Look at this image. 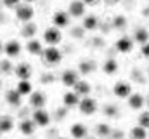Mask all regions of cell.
Here are the masks:
<instances>
[{
    "instance_id": "cell-1",
    "label": "cell",
    "mask_w": 149,
    "mask_h": 139,
    "mask_svg": "<svg viewBox=\"0 0 149 139\" xmlns=\"http://www.w3.org/2000/svg\"><path fill=\"white\" fill-rule=\"evenodd\" d=\"M42 61L47 66H56V65H59L63 61V52L57 47H47L42 52Z\"/></svg>"
},
{
    "instance_id": "cell-2",
    "label": "cell",
    "mask_w": 149,
    "mask_h": 139,
    "mask_svg": "<svg viewBox=\"0 0 149 139\" xmlns=\"http://www.w3.org/2000/svg\"><path fill=\"white\" fill-rule=\"evenodd\" d=\"M97 108H99V104H97V101H95V98H92V96H85V98H81L80 103H78L80 113L85 115V117L95 115V113H97Z\"/></svg>"
},
{
    "instance_id": "cell-3",
    "label": "cell",
    "mask_w": 149,
    "mask_h": 139,
    "mask_svg": "<svg viewBox=\"0 0 149 139\" xmlns=\"http://www.w3.org/2000/svg\"><path fill=\"white\" fill-rule=\"evenodd\" d=\"M14 11H16V19L21 21L23 25L24 23H31L33 18H35V9L30 4H19Z\"/></svg>"
},
{
    "instance_id": "cell-4",
    "label": "cell",
    "mask_w": 149,
    "mask_h": 139,
    "mask_svg": "<svg viewBox=\"0 0 149 139\" xmlns=\"http://www.w3.org/2000/svg\"><path fill=\"white\" fill-rule=\"evenodd\" d=\"M61 40H63V32L56 26H50L43 32V42L49 47H56L57 44H61Z\"/></svg>"
},
{
    "instance_id": "cell-5",
    "label": "cell",
    "mask_w": 149,
    "mask_h": 139,
    "mask_svg": "<svg viewBox=\"0 0 149 139\" xmlns=\"http://www.w3.org/2000/svg\"><path fill=\"white\" fill-rule=\"evenodd\" d=\"M113 94L118 99H128L130 94H132V84L127 82V80H118L113 85Z\"/></svg>"
},
{
    "instance_id": "cell-6",
    "label": "cell",
    "mask_w": 149,
    "mask_h": 139,
    "mask_svg": "<svg viewBox=\"0 0 149 139\" xmlns=\"http://www.w3.org/2000/svg\"><path fill=\"white\" fill-rule=\"evenodd\" d=\"M47 101H49V98H47V94H45L43 91H33V92L30 94V99H28V103H30V106H31L33 110H42V108H45V106H47Z\"/></svg>"
},
{
    "instance_id": "cell-7",
    "label": "cell",
    "mask_w": 149,
    "mask_h": 139,
    "mask_svg": "<svg viewBox=\"0 0 149 139\" xmlns=\"http://www.w3.org/2000/svg\"><path fill=\"white\" fill-rule=\"evenodd\" d=\"M68 14L70 18H74V19H83V16L87 14V5L81 2V0H71L70 5H68Z\"/></svg>"
},
{
    "instance_id": "cell-8",
    "label": "cell",
    "mask_w": 149,
    "mask_h": 139,
    "mask_svg": "<svg viewBox=\"0 0 149 139\" xmlns=\"http://www.w3.org/2000/svg\"><path fill=\"white\" fill-rule=\"evenodd\" d=\"M134 45H135L134 38H132V37H128V35H123V37H120V38L116 40L114 49H116L120 54H128V52H132V51H134Z\"/></svg>"
},
{
    "instance_id": "cell-9",
    "label": "cell",
    "mask_w": 149,
    "mask_h": 139,
    "mask_svg": "<svg viewBox=\"0 0 149 139\" xmlns=\"http://www.w3.org/2000/svg\"><path fill=\"white\" fill-rule=\"evenodd\" d=\"M3 52H5V56H7L9 59H12V58H19L21 52H23V45H21L19 40L12 38V40L5 42V45H3Z\"/></svg>"
},
{
    "instance_id": "cell-10",
    "label": "cell",
    "mask_w": 149,
    "mask_h": 139,
    "mask_svg": "<svg viewBox=\"0 0 149 139\" xmlns=\"http://www.w3.org/2000/svg\"><path fill=\"white\" fill-rule=\"evenodd\" d=\"M33 122L37 124V127H49L50 125V120H52V117H50V113L45 110V108H42V110H33Z\"/></svg>"
},
{
    "instance_id": "cell-11",
    "label": "cell",
    "mask_w": 149,
    "mask_h": 139,
    "mask_svg": "<svg viewBox=\"0 0 149 139\" xmlns=\"http://www.w3.org/2000/svg\"><path fill=\"white\" fill-rule=\"evenodd\" d=\"M70 21H71V18H70L68 11H56V12L52 14V25H54L56 28H59V30L68 28V26H70Z\"/></svg>"
},
{
    "instance_id": "cell-12",
    "label": "cell",
    "mask_w": 149,
    "mask_h": 139,
    "mask_svg": "<svg viewBox=\"0 0 149 139\" xmlns=\"http://www.w3.org/2000/svg\"><path fill=\"white\" fill-rule=\"evenodd\" d=\"M61 82H63V85L64 87H74L78 82H80V73H78V70H64L63 71V75H61Z\"/></svg>"
},
{
    "instance_id": "cell-13",
    "label": "cell",
    "mask_w": 149,
    "mask_h": 139,
    "mask_svg": "<svg viewBox=\"0 0 149 139\" xmlns=\"http://www.w3.org/2000/svg\"><path fill=\"white\" fill-rule=\"evenodd\" d=\"M14 75L17 77V80H30L33 75V68L30 63H19L14 66Z\"/></svg>"
},
{
    "instance_id": "cell-14",
    "label": "cell",
    "mask_w": 149,
    "mask_h": 139,
    "mask_svg": "<svg viewBox=\"0 0 149 139\" xmlns=\"http://www.w3.org/2000/svg\"><path fill=\"white\" fill-rule=\"evenodd\" d=\"M5 103L9 104V106H12V108H19L21 104H23V96L16 91V89H9V91H5Z\"/></svg>"
},
{
    "instance_id": "cell-15",
    "label": "cell",
    "mask_w": 149,
    "mask_h": 139,
    "mask_svg": "<svg viewBox=\"0 0 149 139\" xmlns=\"http://www.w3.org/2000/svg\"><path fill=\"white\" fill-rule=\"evenodd\" d=\"M144 103H146V98H144L141 92H132V94H130V98L127 99V104H128V108H130V110H135V111L142 110Z\"/></svg>"
},
{
    "instance_id": "cell-16",
    "label": "cell",
    "mask_w": 149,
    "mask_h": 139,
    "mask_svg": "<svg viewBox=\"0 0 149 139\" xmlns=\"http://www.w3.org/2000/svg\"><path fill=\"white\" fill-rule=\"evenodd\" d=\"M17 129H19V132H21L23 136H31V134H35V131H37V124L33 122V118H23V120L19 122Z\"/></svg>"
},
{
    "instance_id": "cell-17",
    "label": "cell",
    "mask_w": 149,
    "mask_h": 139,
    "mask_svg": "<svg viewBox=\"0 0 149 139\" xmlns=\"http://www.w3.org/2000/svg\"><path fill=\"white\" fill-rule=\"evenodd\" d=\"M81 28L85 32H95L99 28V18L95 14H85L83 16V21H81Z\"/></svg>"
},
{
    "instance_id": "cell-18",
    "label": "cell",
    "mask_w": 149,
    "mask_h": 139,
    "mask_svg": "<svg viewBox=\"0 0 149 139\" xmlns=\"http://www.w3.org/2000/svg\"><path fill=\"white\" fill-rule=\"evenodd\" d=\"M94 132H95V138H99V139H108V138H111L113 127L108 124V122H99V124L94 127Z\"/></svg>"
},
{
    "instance_id": "cell-19",
    "label": "cell",
    "mask_w": 149,
    "mask_h": 139,
    "mask_svg": "<svg viewBox=\"0 0 149 139\" xmlns=\"http://www.w3.org/2000/svg\"><path fill=\"white\" fill-rule=\"evenodd\" d=\"M87 134H88L87 125L81 124V122H76V124H73V125L70 127V136L73 139H85Z\"/></svg>"
},
{
    "instance_id": "cell-20",
    "label": "cell",
    "mask_w": 149,
    "mask_h": 139,
    "mask_svg": "<svg viewBox=\"0 0 149 139\" xmlns=\"http://www.w3.org/2000/svg\"><path fill=\"white\" fill-rule=\"evenodd\" d=\"M80 96L74 92V91H68V92H64L63 94V104H64V108H78V103H80Z\"/></svg>"
},
{
    "instance_id": "cell-21",
    "label": "cell",
    "mask_w": 149,
    "mask_h": 139,
    "mask_svg": "<svg viewBox=\"0 0 149 139\" xmlns=\"http://www.w3.org/2000/svg\"><path fill=\"white\" fill-rule=\"evenodd\" d=\"M97 68V65H95V61L94 59H81L80 63H78V73L80 75H92L94 71Z\"/></svg>"
},
{
    "instance_id": "cell-22",
    "label": "cell",
    "mask_w": 149,
    "mask_h": 139,
    "mask_svg": "<svg viewBox=\"0 0 149 139\" xmlns=\"http://www.w3.org/2000/svg\"><path fill=\"white\" fill-rule=\"evenodd\" d=\"M24 47H26V52L31 54V56H42V52H43V44L40 40H37V38L28 40Z\"/></svg>"
},
{
    "instance_id": "cell-23",
    "label": "cell",
    "mask_w": 149,
    "mask_h": 139,
    "mask_svg": "<svg viewBox=\"0 0 149 139\" xmlns=\"http://www.w3.org/2000/svg\"><path fill=\"white\" fill-rule=\"evenodd\" d=\"M14 127L16 124L10 115H0V134H9Z\"/></svg>"
},
{
    "instance_id": "cell-24",
    "label": "cell",
    "mask_w": 149,
    "mask_h": 139,
    "mask_svg": "<svg viewBox=\"0 0 149 139\" xmlns=\"http://www.w3.org/2000/svg\"><path fill=\"white\" fill-rule=\"evenodd\" d=\"M118 70H120V65H118V61H116L114 58H108V59L102 63V71H104V75H108V77L116 75Z\"/></svg>"
},
{
    "instance_id": "cell-25",
    "label": "cell",
    "mask_w": 149,
    "mask_h": 139,
    "mask_svg": "<svg viewBox=\"0 0 149 139\" xmlns=\"http://www.w3.org/2000/svg\"><path fill=\"white\" fill-rule=\"evenodd\" d=\"M73 89H74V92H76L80 98L90 96V92H92V85H90V82H87V80H81V78H80V82L74 85Z\"/></svg>"
},
{
    "instance_id": "cell-26",
    "label": "cell",
    "mask_w": 149,
    "mask_h": 139,
    "mask_svg": "<svg viewBox=\"0 0 149 139\" xmlns=\"http://www.w3.org/2000/svg\"><path fill=\"white\" fill-rule=\"evenodd\" d=\"M134 42L135 44H139V45H144V44H148L149 42V32L148 28H142V26H139V28H135V32H134Z\"/></svg>"
},
{
    "instance_id": "cell-27",
    "label": "cell",
    "mask_w": 149,
    "mask_h": 139,
    "mask_svg": "<svg viewBox=\"0 0 149 139\" xmlns=\"http://www.w3.org/2000/svg\"><path fill=\"white\" fill-rule=\"evenodd\" d=\"M16 91H17L21 96H30V94L33 92V84H31L30 80H17Z\"/></svg>"
},
{
    "instance_id": "cell-28",
    "label": "cell",
    "mask_w": 149,
    "mask_h": 139,
    "mask_svg": "<svg viewBox=\"0 0 149 139\" xmlns=\"http://www.w3.org/2000/svg\"><path fill=\"white\" fill-rule=\"evenodd\" d=\"M102 115L108 117V118H116L120 117V106L116 103H108L102 106Z\"/></svg>"
},
{
    "instance_id": "cell-29",
    "label": "cell",
    "mask_w": 149,
    "mask_h": 139,
    "mask_svg": "<svg viewBox=\"0 0 149 139\" xmlns=\"http://www.w3.org/2000/svg\"><path fill=\"white\" fill-rule=\"evenodd\" d=\"M37 25L31 21V23H24L23 25V28H21V37H24V38H28V40H31V38H35V35H37Z\"/></svg>"
},
{
    "instance_id": "cell-30",
    "label": "cell",
    "mask_w": 149,
    "mask_h": 139,
    "mask_svg": "<svg viewBox=\"0 0 149 139\" xmlns=\"http://www.w3.org/2000/svg\"><path fill=\"white\" fill-rule=\"evenodd\" d=\"M111 23H113V28L118 30V32L127 30V25H128V21H127V18H125L123 14H116V16H113Z\"/></svg>"
},
{
    "instance_id": "cell-31",
    "label": "cell",
    "mask_w": 149,
    "mask_h": 139,
    "mask_svg": "<svg viewBox=\"0 0 149 139\" xmlns=\"http://www.w3.org/2000/svg\"><path fill=\"white\" fill-rule=\"evenodd\" d=\"M128 138L130 139H148V131L144 127H141V125H135V127L130 129Z\"/></svg>"
},
{
    "instance_id": "cell-32",
    "label": "cell",
    "mask_w": 149,
    "mask_h": 139,
    "mask_svg": "<svg viewBox=\"0 0 149 139\" xmlns=\"http://www.w3.org/2000/svg\"><path fill=\"white\" fill-rule=\"evenodd\" d=\"M14 73V65L12 61L7 58V59H0V75H12Z\"/></svg>"
},
{
    "instance_id": "cell-33",
    "label": "cell",
    "mask_w": 149,
    "mask_h": 139,
    "mask_svg": "<svg viewBox=\"0 0 149 139\" xmlns=\"http://www.w3.org/2000/svg\"><path fill=\"white\" fill-rule=\"evenodd\" d=\"M137 125H141V127H144L146 131H149V110H144L142 113H139Z\"/></svg>"
},
{
    "instance_id": "cell-34",
    "label": "cell",
    "mask_w": 149,
    "mask_h": 139,
    "mask_svg": "<svg viewBox=\"0 0 149 139\" xmlns=\"http://www.w3.org/2000/svg\"><path fill=\"white\" fill-rule=\"evenodd\" d=\"M0 2H2V5H3L5 9H16L21 0H0Z\"/></svg>"
},
{
    "instance_id": "cell-35",
    "label": "cell",
    "mask_w": 149,
    "mask_h": 139,
    "mask_svg": "<svg viewBox=\"0 0 149 139\" xmlns=\"http://www.w3.org/2000/svg\"><path fill=\"white\" fill-rule=\"evenodd\" d=\"M70 33H71V37H74V38H81V37L85 35V30H83L81 26H74Z\"/></svg>"
},
{
    "instance_id": "cell-36",
    "label": "cell",
    "mask_w": 149,
    "mask_h": 139,
    "mask_svg": "<svg viewBox=\"0 0 149 139\" xmlns=\"http://www.w3.org/2000/svg\"><path fill=\"white\" fill-rule=\"evenodd\" d=\"M66 113H68V108H57V110H56V120L66 118Z\"/></svg>"
},
{
    "instance_id": "cell-37",
    "label": "cell",
    "mask_w": 149,
    "mask_h": 139,
    "mask_svg": "<svg viewBox=\"0 0 149 139\" xmlns=\"http://www.w3.org/2000/svg\"><path fill=\"white\" fill-rule=\"evenodd\" d=\"M141 56L144 59H149V42L144 44V45H141Z\"/></svg>"
},
{
    "instance_id": "cell-38",
    "label": "cell",
    "mask_w": 149,
    "mask_h": 139,
    "mask_svg": "<svg viewBox=\"0 0 149 139\" xmlns=\"http://www.w3.org/2000/svg\"><path fill=\"white\" fill-rule=\"evenodd\" d=\"M111 139H123V132L118 129V131H113L111 132Z\"/></svg>"
},
{
    "instance_id": "cell-39",
    "label": "cell",
    "mask_w": 149,
    "mask_h": 139,
    "mask_svg": "<svg viewBox=\"0 0 149 139\" xmlns=\"http://www.w3.org/2000/svg\"><path fill=\"white\" fill-rule=\"evenodd\" d=\"M40 80H42V84H45V82H52V80H54V77H52V75H42V78H40Z\"/></svg>"
},
{
    "instance_id": "cell-40",
    "label": "cell",
    "mask_w": 149,
    "mask_h": 139,
    "mask_svg": "<svg viewBox=\"0 0 149 139\" xmlns=\"http://www.w3.org/2000/svg\"><path fill=\"white\" fill-rule=\"evenodd\" d=\"M85 5H97L99 4V0H81Z\"/></svg>"
},
{
    "instance_id": "cell-41",
    "label": "cell",
    "mask_w": 149,
    "mask_h": 139,
    "mask_svg": "<svg viewBox=\"0 0 149 139\" xmlns=\"http://www.w3.org/2000/svg\"><path fill=\"white\" fill-rule=\"evenodd\" d=\"M108 5H116V4H120V0H104Z\"/></svg>"
},
{
    "instance_id": "cell-42",
    "label": "cell",
    "mask_w": 149,
    "mask_h": 139,
    "mask_svg": "<svg viewBox=\"0 0 149 139\" xmlns=\"http://www.w3.org/2000/svg\"><path fill=\"white\" fill-rule=\"evenodd\" d=\"M142 16H144V18H149V7H144V9H142Z\"/></svg>"
},
{
    "instance_id": "cell-43",
    "label": "cell",
    "mask_w": 149,
    "mask_h": 139,
    "mask_svg": "<svg viewBox=\"0 0 149 139\" xmlns=\"http://www.w3.org/2000/svg\"><path fill=\"white\" fill-rule=\"evenodd\" d=\"M2 52H3V42L0 40V54H2Z\"/></svg>"
},
{
    "instance_id": "cell-44",
    "label": "cell",
    "mask_w": 149,
    "mask_h": 139,
    "mask_svg": "<svg viewBox=\"0 0 149 139\" xmlns=\"http://www.w3.org/2000/svg\"><path fill=\"white\" fill-rule=\"evenodd\" d=\"M31 2H37V0H26V4H31Z\"/></svg>"
},
{
    "instance_id": "cell-45",
    "label": "cell",
    "mask_w": 149,
    "mask_h": 139,
    "mask_svg": "<svg viewBox=\"0 0 149 139\" xmlns=\"http://www.w3.org/2000/svg\"><path fill=\"white\" fill-rule=\"evenodd\" d=\"M56 139H68V138H63V136H59V138H56Z\"/></svg>"
},
{
    "instance_id": "cell-46",
    "label": "cell",
    "mask_w": 149,
    "mask_h": 139,
    "mask_svg": "<svg viewBox=\"0 0 149 139\" xmlns=\"http://www.w3.org/2000/svg\"><path fill=\"white\" fill-rule=\"evenodd\" d=\"M2 85H3V84H2V80H0V91H2Z\"/></svg>"
},
{
    "instance_id": "cell-47",
    "label": "cell",
    "mask_w": 149,
    "mask_h": 139,
    "mask_svg": "<svg viewBox=\"0 0 149 139\" xmlns=\"http://www.w3.org/2000/svg\"><path fill=\"white\" fill-rule=\"evenodd\" d=\"M146 103H148V104H149V96H148V99H146Z\"/></svg>"
},
{
    "instance_id": "cell-48",
    "label": "cell",
    "mask_w": 149,
    "mask_h": 139,
    "mask_svg": "<svg viewBox=\"0 0 149 139\" xmlns=\"http://www.w3.org/2000/svg\"><path fill=\"white\" fill-rule=\"evenodd\" d=\"M148 84H149V77H148Z\"/></svg>"
},
{
    "instance_id": "cell-49",
    "label": "cell",
    "mask_w": 149,
    "mask_h": 139,
    "mask_svg": "<svg viewBox=\"0 0 149 139\" xmlns=\"http://www.w3.org/2000/svg\"><path fill=\"white\" fill-rule=\"evenodd\" d=\"M0 7H2V2H0Z\"/></svg>"
},
{
    "instance_id": "cell-50",
    "label": "cell",
    "mask_w": 149,
    "mask_h": 139,
    "mask_svg": "<svg viewBox=\"0 0 149 139\" xmlns=\"http://www.w3.org/2000/svg\"><path fill=\"white\" fill-rule=\"evenodd\" d=\"M148 138H149V132H148Z\"/></svg>"
}]
</instances>
